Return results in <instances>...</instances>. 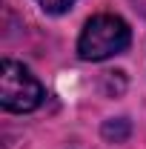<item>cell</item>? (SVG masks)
<instances>
[{"label":"cell","instance_id":"6da1fadb","mask_svg":"<svg viewBox=\"0 0 146 149\" xmlns=\"http://www.w3.org/2000/svg\"><path fill=\"white\" fill-rule=\"evenodd\" d=\"M132 40V32H129V23L117 15H95V17L86 20L83 32L77 37V55L80 60H89V63H97V60H106L112 55H120Z\"/></svg>","mask_w":146,"mask_h":149},{"label":"cell","instance_id":"7a4b0ae2","mask_svg":"<svg viewBox=\"0 0 146 149\" xmlns=\"http://www.w3.org/2000/svg\"><path fill=\"white\" fill-rule=\"evenodd\" d=\"M46 97L43 83L17 60H3L0 63V106L6 112H35Z\"/></svg>","mask_w":146,"mask_h":149},{"label":"cell","instance_id":"3957f363","mask_svg":"<svg viewBox=\"0 0 146 149\" xmlns=\"http://www.w3.org/2000/svg\"><path fill=\"white\" fill-rule=\"evenodd\" d=\"M37 6L43 12H49V15H63L74 6V0H37Z\"/></svg>","mask_w":146,"mask_h":149}]
</instances>
